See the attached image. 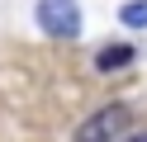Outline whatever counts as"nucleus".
<instances>
[{
	"mask_svg": "<svg viewBox=\"0 0 147 142\" xmlns=\"http://www.w3.org/2000/svg\"><path fill=\"white\" fill-rule=\"evenodd\" d=\"M38 28L48 38H76L81 33V9L76 0H38Z\"/></svg>",
	"mask_w": 147,
	"mask_h": 142,
	"instance_id": "1",
	"label": "nucleus"
},
{
	"mask_svg": "<svg viewBox=\"0 0 147 142\" xmlns=\"http://www.w3.org/2000/svg\"><path fill=\"white\" fill-rule=\"evenodd\" d=\"M128 128V104H105L76 128V142H114Z\"/></svg>",
	"mask_w": 147,
	"mask_h": 142,
	"instance_id": "2",
	"label": "nucleus"
},
{
	"mask_svg": "<svg viewBox=\"0 0 147 142\" xmlns=\"http://www.w3.org/2000/svg\"><path fill=\"white\" fill-rule=\"evenodd\" d=\"M128 62H133V47H128V43H109L95 66H100V71H119V66H128Z\"/></svg>",
	"mask_w": 147,
	"mask_h": 142,
	"instance_id": "3",
	"label": "nucleus"
},
{
	"mask_svg": "<svg viewBox=\"0 0 147 142\" xmlns=\"http://www.w3.org/2000/svg\"><path fill=\"white\" fill-rule=\"evenodd\" d=\"M119 19H123V24H133V28H147V0L123 5V9H119Z\"/></svg>",
	"mask_w": 147,
	"mask_h": 142,
	"instance_id": "4",
	"label": "nucleus"
},
{
	"mask_svg": "<svg viewBox=\"0 0 147 142\" xmlns=\"http://www.w3.org/2000/svg\"><path fill=\"white\" fill-rule=\"evenodd\" d=\"M128 142H147V133H133V137H128Z\"/></svg>",
	"mask_w": 147,
	"mask_h": 142,
	"instance_id": "5",
	"label": "nucleus"
}]
</instances>
